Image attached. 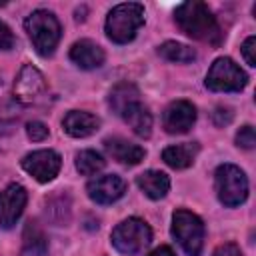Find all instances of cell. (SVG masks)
Segmentation results:
<instances>
[{
	"instance_id": "4fadbf2b",
	"label": "cell",
	"mask_w": 256,
	"mask_h": 256,
	"mask_svg": "<svg viewBox=\"0 0 256 256\" xmlns=\"http://www.w3.org/2000/svg\"><path fill=\"white\" fill-rule=\"evenodd\" d=\"M104 50L92 40H78L70 48V60L82 70H94L104 64Z\"/></svg>"
},
{
	"instance_id": "3957f363",
	"label": "cell",
	"mask_w": 256,
	"mask_h": 256,
	"mask_svg": "<svg viewBox=\"0 0 256 256\" xmlns=\"http://www.w3.org/2000/svg\"><path fill=\"white\" fill-rule=\"evenodd\" d=\"M24 28L32 40V46L36 48V52L40 56L54 54V50L60 42V36H62V26L50 10H34L26 18Z\"/></svg>"
},
{
	"instance_id": "9a60e30c",
	"label": "cell",
	"mask_w": 256,
	"mask_h": 256,
	"mask_svg": "<svg viewBox=\"0 0 256 256\" xmlns=\"http://www.w3.org/2000/svg\"><path fill=\"white\" fill-rule=\"evenodd\" d=\"M104 148L106 152L120 164H128V166H136L144 160L146 156V150L138 144H132L120 136H114V138H106L104 140Z\"/></svg>"
},
{
	"instance_id": "8992f818",
	"label": "cell",
	"mask_w": 256,
	"mask_h": 256,
	"mask_svg": "<svg viewBox=\"0 0 256 256\" xmlns=\"http://www.w3.org/2000/svg\"><path fill=\"white\" fill-rule=\"evenodd\" d=\"M110 240L120 254L136 256L152 242V230L142 218H128L112 230Z\"/></svg>"
},
{
	"instance_id": "30bf717a",
	"label": "cell",
	"mask_w": 256,
	"mask_h": 256,
	"mask_svg": "<svg viewBox=\"0 0 256 256\" xmlns=\"http://www.w3.org/2000/svg\"><path fill=\"white\" fill-rule=\"evenodd\" d=\"M28 194L22 184H8L0 192V226L2 228H12L18 218L24 212Z\"/></svg>"
},
{
	"instance_id": "ac0fdd59",
	"label": "cell",
	"mask_w": 256,
	"mask_h": 256,
	"mask_svg": "<svg viewBox=\"0 0 256 256\" xmlns=\"http://www.w3.org/2000/svg\"><path fill=\"white\" fill-rule=\"evenodd\" d=\"M138 188L152 200H160L170 190V178L160 170H146L136 178Z\"/></svg>"
},
{
	"instance_id": "4316f807",
	"label": "cell",
	"mask_w": 256,
	"mask_h": 256,
	"mask_svg": "<svg viewBox=\"0 0 256 256\" xmlns=\"http://www.w3.org/2000/svg\"><path fill=\"white\" fill-rule=\"evenodd\" d=\"M212 122L216 126H220V128L226 126V124H230L232 122V110L226 108V106H216L214 112H212Z\"/></svg>"
},
{
	"instance_id": "4dcf8cb0",
	"label": "cell",
	"mask_w": 256,
	"mask_h": 256,
	"mask_svg": "<svg viewBox=\"0 0 256 256\" xmlns=\"http://www.w3.org/2000/svg\"><path fill=\"white\" fill-rule=\"evenodd\" d=\"M0 86H2V80H0Z\"/></svg>"
},
{
	"instance_id": "8fae6325",
	"label": "cell",
	"mask_w": 256,
	"mask_h": 256,
	"mask_svg": "<svg viewBox=\"0 0 256 256\" xmlns=\"http://www.w3.org/2000/svg\"><path fill=\"white\" fill-rule=\"evenodd\" d=\"M196 122V108L188 100H176L168 104L162 116V126L168 134H186Z\"/></svg>"
},
{
	"instance_id": "7402d4cb",
	"label": "cell",
	"mask_w": 256,
	"mask_h": 256,
	"mask_svg": "<svg viewBox=\"0 0 256 256\" xmlns=\"http://www.w3.org/2000/svg\"><path fill=\"white\" fill-rule=\"evenodd\" d=\"M106 160L94 150H82L76 154V170L84 176H94L104 168Z\"/></svg>"
},
{
	"instance_id": "44dd1931",
	"label": "cell",
	"mask_w": 256,
	"mask_h": 256,
	"mask_svg": "<svg viewBox=\"0 0 256 256\" xmlns=\"http://www.w3.org/2000/svg\"><path fill=\"white\" fill-rule=\"evenodd\" d=\"M158 54L168 60V62H176V64H188L192 60H196V50L182 44V42H174V40H168L164 42L160 48H158Z\"/></svg>"
},
{
	"instance_id": "5b68a950",
	"label": "cell",
	"mask_w": 256,
	"mask_h": 256,
	"mask_svg": "<svg viewBox=\"0 0 256 256\" xmlns=\"http://www.w3.org/2000/svg\"><path fill=\"white\" fill-rule=\"evenodd\" d=\"M172 236L188 256H200L204 248V222L190 210H176L172 214Z\"/></svg>"
},
{
	"instance_id": "e0dca14e",
	"label": "cell",
	"mask_w": 256,
	"mask_h": 256,
	"mask_svg": "<svg viewBox=\"0 0 256 256\" xmlns=\"http://www.w3.org/2000/svg\"><path fill=\"white\" fill-rule=\"evenodd\" d=\"M120 118L132 128V132L136 136H140V138H148L150 136V132H152V114L148 112V108L140 100L134 102V104H130L122 112Z\"/></svg>"
},
{
	"instance_id": "f1b7e54d",
	"label": "cell",
	"mask_w": 256,
	"mask_h": 256,
	"mask_svg": "<svg viewBox=\"0 0 256 256\" xmlns=\"http://www.w3.org/2000/svg\"><path fill=\"white\" fill-rule=\"evenodd\" d=\"M212 256H242V252H240V248H238L236 244L226 242V244H220V246L212 252Z\"/></svg>"
},
{
	"instance_id": "6da1fadb",
	"label": "cell",
	"mask_w": 256,
	"mask_h": 256,
	"mask_svg": "<svg viewBox=\"0 0 256 256\" xmlns=\"http://www.w3.org/2000/svg\"><path fill=\"white\" fill-rule=\"evenodd\" d=\"M174 20H176L178 28L194 40L218 46L224 38L216 16L204 2H198V0L182 2L174 12Z\"/></svg>"
},
{
	"instance_id": "5bb4252c",
	"label": "cell",
	"mask_w": 256,
	"mask_h": 256,
	"mask_svg": "<svg viewBox=\"0 0 256 256\" xmlns=\"http://www.w3.org/2000/svg\"><path fill=\"white\" fill-rule=\"evenodd\" d=\"M62 128L72 138H86L100 128V118L84 110H70L62 120Z\"/></svg>"
},
{
	"instance_id": "603a6c76",
	"label": "cell",
	"mask_w": 256,
	"mask_h": 256,
	"mask_svg": "<svg viewBox=\"0 0 256 256\" xmlns=\"http://www.w3.org/2000/svg\"><path fill=\"white\" fill-rule=\"evenodd\" d=\"M20 118V108L16 100H8L0 104V136H6L14 130L16 122Z\"/></svg>"
},
{
	"instance_id": "83f0119b",
	"label": "cell",
	"mask_w": 256,
	"mask_h": 256,
	"mask_svg": "<svg viewBox=\"0 0 256 256\" xmlns=\"http://www.w3.org/2000/svg\"><path fill=\"white\" fill-rule=\"evenodd\" d=\"M14 44H16V38H14L12 30L0 20V50H10V48H14Z\"/></svg>"
},
{
	"instance_id": "7a4b0ae2",
	"label": "cell",
	"mask_w": 256,
	"mask_h": 256,
	"mask_svg": "<svg viewBox=\"0 0 256 256\" xmlns=\"http://www.w3.org/2000/svg\"><path fill=\"white\" fill-rule=\"evenodd\" d=\"M144 26V6L138 2H124L114 6L106 18V36L116 44H128Z\"/></svg>"
},
{
	"instance_id": "ba28073f",
	"label": "cell",
	"mask_w": 256,
	"mask_h": 256,
	"mask_svg": "<svg viewBox=\"0 0 256 256\" xmlns=\"http://www.w3.org/2000/svg\"><path fill=\"white\" fill-rule=\"evenodd\" d=\"M60 166H62V158L58 152L54 150H34L30 154H26L22 158V168L38 182L46 184V182H52L58 172H60Z\"/></svg>"
},
{
	"instance_id": "52a82bcc",
	"label": "cell",
	"mask_w": 256,
	"mask_h": 256,
	"mask_svg": "<svg viewBox=\"0 0 256 256\" xmlns=\"http://www.w3.org/2000/svg\"><path fill=\"white\" fill-rule=\"evenodd\" d=\"M248 82L246 72L232 58H216L206 74V88L212 92H240Z\"/></svg>"
},
{
	"instance_id": "484cf974",
	"label": "cell",
	"mask_w": 256,
	"mask_h": 256,
	"mask_svg": "<svg viewBox=\"0 0 256 256\" xmlns=\"http://www.w3.org/2000/svg\"><path fill=\"white\" fill-rule=\"evenodd\" d=\"M242 56L248 66H256V36H248L242 44Z\"/></svg>"
},
{
	"instance_id": "d4e9b609",
	"label": "cell",
	"mask_w": 256,
	"mask_h": 256,
	"mask_svg": "<svg viewBox=\"0 0 256 256\" xmlns=\"http://www.w3.org/2000/svg\"><path fill=\"white\" fill-rule=\"evenodd\" d=\"M26 134H28V138L32 142H42V140L48 138V126L44 122H40V120H32L26 126Z\"/></svg>"
},
{
	"instance_id": "cb8c5ba5",
	"label": "cell",
	"mask_w": 256,
	"mask_h": 256,
	"mask_svg": "<svg viewBox=\"0 0 256 256\" xmlns=\"http://www.w3.org/2000/svg\"><path fill=\"white\" fill-rule=\"evenodd\" d=\"M236 144H238L240 148H244V150H252V148L256 146V132H254V128H252L250 124H246V126H242V128L238 130V134H236Z\"/></svg>"
},
{
	"instance_id": "2e32d148",
	"label": "cell",
	"mask_w": 256,
	"mask_h": 256,
	"mask_svg": "<svg viewBox=\"0 0 256 256\" xmlns=\"http://www.w3.org/2000/svg\"><path fill=\"white\" fill-rule=\"evenodd\" d=\"M198 152H200L198 142H182V144H174V146L164 148L162 160H164L170 168L184 170V168H188V166L194 164Z\"/></svg>"
},
{
	"instance_id": "9c48e42d",
	"label": "cell",
	"mask_w": 256,
	"mask_h": 256,
	"mask_svg": "<svg viewBox=\"0 0 256 256\" xmlns=\"http://www.w3.org/2000/svg\"><path fill=\"white\" fill-rule=\"evenodd\" d=\"M46 88V80L38 68L32 64H24L14 80V100L18 104H30L34 102Z\"/></svg>"
},
{
	"instance_id": "d6986e66",
	"label": "cell",
	"mask_w": 256,
	"mask_h": 256,
	"mask_svg": "<svg viewBox=\"0 0 256 256\" xmlns=\"http://www.w3.org/2000/svg\"><path fill=\"white\" fill-rule=\"evenodd\" d=\"M22 256H48V240L36 222H28L22 234Z\"/></svg>"
},
{
	"instance_id": "277c9868",
	"label": "cell",
	"mask_w": 256,
	"mask_h": 256,
	"mask_svg": "<svg viewBox=\"0 0 256 256\" xmlns=\"http://www.w3.org/2000/svg\"><path fill=\"white\" fill-rule=\"evenodd\" d=\"M214 186L218 200L228 208H236L248 198V178L234 164H220L216 168Z\"/></svg>"
},
{
	"instance_id": "7c38bea8",
	"label": "cell",
	"mask_w": 256,
	"mask_h": 256,
	"mask_svg": "<svg viewBox=\"0 0 256 256\" xmlns=\"http://www.w3.org/2000/svg\"><path fill=\"white\" fill-rule=\"evenodd\" d=\"M86 192L96 204H112V202H116V200H120L124 196L126 182L116 174L96 176L94 180L88 182Z\"/></svg>"
},
{
	"instance_id": "ffe728a7",
	"label": "cell",
	"mask_w": 256,
	"mask_h": 256,
	"mask_svg": "<svg viewBox=\"0 0 256 256\" xmlns=\"http://www.w3.org/2000/svg\"><path fill=\"white\" fill-rule=\"evenodd\" d=\"M138 100H140L138 88H136L134 84H130V82H120V84H116V86L110 90L108 106L112 108V112H114L116 116H122V112H124L130 104H134V102H138Z\"/></svg>"
},
{
	"instance_id": "f546056e",
	"label": "cell",
	"mask_w": 256,
	"mask_h": 256,
	"mask_svg": "<svg viewBox=\"0 0 256 256\" xmlns=\"http://www.w3.org/2000/svg\"><path fill=\"white\" fill-rule=\"evenodd\" d=\"M150 256H176V254L172 252V248H170V246H160V248L152 250V252H150Z\"/></svg>"
}]
</instances>
